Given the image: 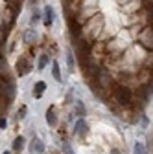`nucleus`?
Wrapping results in <instances>:
<instances>
[{
  "instance_id": "nucleus-17",
  "label": "nucleus",
  "mask_w": 153,
  "mask_h": 154,
  "mask_svg": "<svg viewBox=\"0 0 153 154\" xmlns=\"http://www.w3.org/2000/svg\"><path fill=\"white\" fill-rule=\"evenodd\" d=\"M26 112H28V108H26V106H21V112H18V119H24V118H26Z\"/></svg>"
},
{
  "instance_id": "nucleus-16",
  "label": "nucleus",
  "mask_w": 153,
  "mask_h": 154,
  "mask_svg": "<svg viewBox=\"0 0 153 154\" xmlns=\"http://www.w3.org/2000/svg\"><path fill=\"white\" fill-rule=\"evenodd\" d=\"M76 106H78V114L80 116H85V108H83V103L81 101H76Z\"/></svg>"
},
{
  "instance_id": "nucleus-18",
  "label": "nucleus",
  "mask_w": 153,
  "mask_h": 154,
  "mask_svg": "<svg viewBox=\"0 0 153 154\" xmlns=\"http://www.w3.org/2000/svg\"><path fill=\"white\" fill-rule=\"evenodd\" d=\"M6 125H8V121L2 118V119H0V128H6Z\"/></svg>"
},
{
  "instance_id": "nucleus-2",
  "label": "nucleus",
  "mask_w": 153,
  "mask_h": 154,
  "mask_svg": "<svg viewBox=\"0 0 153 154\" xmlns=\"http://www.w3.org/2000/svg\"><path fill=\"white\" fill-rule=\"evenodd\" d=\"M2 90H4V95H6V101H11L13 95H15V86H13V83L6 81V83L2 85Z\"/></svg>"
},
{
  "instance_id": "nucleus-11",
  "label": "nucleus",
  "mask_w": 153,
  "mask_h": 154,
  "mask_svg": "<svg viewBox=\"0 0 153 154\" xmlns=\"http://www.w3.org/2000/svg\"><path fill=\"white\" fill-rule=\"evenodd\" d=\"M46 63H48V55L43 53V55H41V59H39V64H37V68H39V70H44Z\"/></svg>"
},
{
  "instance_id": "nucleus-5",
  "label": "nucleus",
  "mask_w": 153,
  "mask_h": 154,
  "mask_svg": "<svg viewBox=\"0 0 153 154\" xmlns=\"http://www.w3.org/2000/svg\"><path fill=\"white\" fill-rule=\"evenodd\" d=\"M46 121H48V125H50V127H55V123H57V118H55L54 106H50V108L46 110Z\"/></svg>"
},
{
  "instance_id": "nucleus-9",
  "label": "nucleus",
  "mask_w": 153,
  "mask_h": 154,
  "mask_svg": "<svg viewBox=\"0 0 153 154\" xmlns=\"http://www.w3.org/2000/svg\"><path fill=\"white\" fill-rule=\"evenodd\" d=\"M35 37H37L35 29H28V31L24 33V41H26V42H33V41H35Z\"/></svg>"
},
{
  "instance_id": "nucleus-20",
  "label": "nucleus",
  "mask_w": 153,
  "mask_h": 154,
  "mask_svg": "<svg viewBox=\"0 0 153 154\" xmlns=\"http://www.w3.org/2000/svg\"><path fill=\"white\" fill-rule=\"evenodd\" d=\"M4 154H11V152H9V150H8V152H4Z\"/></svg>"
},
{
  "instance_id": "nucleus-6",
  "label": "nucleus",
  "mask_w": 153,
  "mask_h": 154,
  "mask_svg": "<svg viewBox=\"0 0 153 154\" xmlns=\"http://www.w3.org/2000/svg\"><path fill=\"white\" fill-rule=\"evenodd\" d=\"M44 90H46V83H44V81H39V83L35 85V88H33V92H35V97L39 99L41 95H43V92H44Z\"/></svg>"
},
{
  "instance_id": "nucleus-19",
  "label": "nucleus",
  "mask_w": 153,
  "mask_h": 154,
  "mask_svg": "<svg viewBox=\"0 0 153 154\" xmlns=\"http://www.w3.org/2000/svg\"><path fill=\"white\" fill-rule=\"evenodd\" d=\"M111 154H120V150H118V149H112V150H111Z\"/></svg>"
},
{
  "instance_id": "nucleus-14",
  "label": "nucleus",
  "mask_w": 153,
  "mask_h": 154,
  "mask_svg": "<svg viewBox=\"0 0 153 154\" xmlns=\"http://www.w3.org/2000/svg\"><path fill=\"white\" fill-rule=\"evenodd\" d=\"M67 63H68V68H70V70H74V57H72V51H68V53H67Z\"/></svg>"
},
{
  "instance_id": "nucleus-8",
  "label": "nucleus",
  "mask_w": 153,
  "mask_h": 154,
  "mask_svg": "<svg viewBox=\"0 0 153 154\" xmlns=\"http://www.w3.org/2000/svg\"><path fill=\"white\" fill-rule=\"evenodd\" d=\"M52 75L55 81H61V73H59V63H54L52 64Z\"/></svg>"
},
{
  "instance_id": "nucleus-12",
  "label": "nucleus",
  "mask_w": 153,
  "mask_h": 154,
  "mask_svg": "<svg viewBox=\"0 0 153 154\" xmlns=\"http://www.w3.org/2000/svg\"><path fill=\"white\" fill-rule=\"evenodd\" d=\"M24 66H26V61H24V59H21V61H18V73H21V75H24V73H26V68H24Z\"/></svg>"
},
{
  "instance_id": "nucleus-1",
  "label": "nucleus",
  "mask_w": 153,
  "mask_h": 154,
  "mask_svg": "<svg viewBox=\"0 0 153 154\" xmlns=\"http://www.w3.org/2000/svg\"><path fill=\"white\" fill-rule=\"evenodd\" d=\"M114 94H116L118 103H122V105H129L131 103V90L127 86H116Z\"/></svg>"
},
{
  "instance_id": "nucleus-13",
  "label": "nucleus",
  "mask_w": 153,
  "mask_h": 154,
  "mask_svg": "<svg viewBox=\"0 0 153 154\" xmlns=\"http://www.w3.org/2000/svg\"><path fill=\"white\" fill-rule=\"evenodd\" d=\"M39 18H41V13H39V11L35 9V11H33V15H31V26L39 22Z\"/></svg>"
},
{
  "instance_id": "nucleus-3",
  "label": "nucleus",
  "mask_w": 153,
  "mask_h": 154,
  "mask_svg": "<svg viewBox=\"0 0 153 154\" xmlns=\"http://www.w3.org/2000/svg\"><path fill=\"white\" fill-rule=\"evenodd\" d=\"M87 121L85 119H78V121H76V127H74V132L76 134H80V136H85V134H87Z\"/></svg>"
},
{
  "instance_id": "nucleus-15",
  "label": "nucleus",
  "mask_w": 153,
  "mask_h": 154,
  "mask_svg": "<svg viewBox=\"0 0 153 154\" xmlns=\"http://www.w3.org/2000/svg\"><path fill=\"white\" fill-rule=\"evenodd\" d=\"M135 154H146V150H144L142 143H135Z\"/></svg>"
},
{
  "instance_id": "nucleus-4",
  "label": "nucleus",
  "mask_w": 153,
  "mask_h": 154,
  "mask_svg": "<svg viewBox=\"0 0 153 154\" xmlns=\"http://www.w3.org/2000/svg\"><path fill=\"white\" fill-rule=\"evenodd\" d=\"M54 24V9L50 6H46L44 9V26H52Z\"/></svg>"
},
{
  "instance_id": "nucleus-10",
  "label": "nucleus",
  "mask_w": 153,
  "mask_h": 154,
  "mask_svg": "<svg viewBox=\"0 0 153 154\" xmlns=\"http://www.w3.org/2000/svg\"><path fill=\"white\" fill-rule=\"evenodd\" d=\"M33 150H35V152H39V154L44 152V145H43L41 140H35V141H33Z\"/></svg>"
},
{
  "instance_id": "nucleus-7",
  "label": "nucleus",
  "mask_w": 153,
  "mask_h": 154,
  "mask_svg": "<svg viewBox=\"0 0 153 154\" xmlns=\"http://www.w3.org/2000/svg\"><path fill=\"white\" fill-rule=\"evenodd\" d=\"M22 147H24V138H22V136H17L15 141H13V150H15V152H21Z\"/></svg>"
}]
</instances>
